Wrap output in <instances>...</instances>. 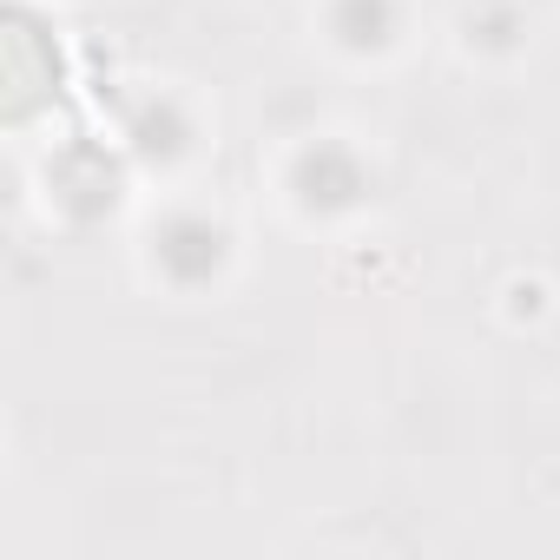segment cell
Instances as JSON below:
<instances>
[{
    "mask_svg": "<svg viewBox=\"0 0 560 560\" xmlns=\"http://www.w3.org/2000/svg\"><path fill=\"white\" fill-rule=\"evenodd\" d=\"M152 257H159V270L172 277V284L198 291V284H211V277L224 270L231 237H224V224H211L205 211H172V218L152 231Z\"/></svg>",
    "mask_w": 560,
    "mask_h": 560,
    "instance_id": "1",
    "label": "cell"
},
{
    "mask_svg": "<svg viewBox=\"0 0 560 560\" xmlns=\"http://www.w3.org/2000/svg\"><path fill=\"white\" fill-rule=\"evenodd\" d=\"M298 198H304L311 211H350V205L370 198V165H363L350 145L317 139V145L298 159Z\"/></svg>",
    "mask_w": 560,
    "mask_h": 560,
    "instance_id": "2",
    "label": "cell"
},
{
    "mask_svg": "<svg viewBox=\"0 0 560 560\" xmlns=\"http://www.w3.org/2000/svg\"><path fill=\"white\" fill-rule=\"evenodd\" d=\"M54 191L73 218H106L119 205V165L100 152V145H73L60 165H54Z\"/></svg>",
    "mask_w": 560,
    "mask_h": 560,
    "instance_id": "3",
    "label": "cell"
},
{
    "mask_svg": "<svg viewBox=\"0 0 560 560\" xmlns=\"http://www.w3.org/2000/svg\"><path fill=\"white\" fill-rule=\"evenodd\" d=\"M402 27V8L396 0H330V34L350 47V54H383Z\"/></svg>",
    "mask_w": 560,
    "mask_h": 560,
    "instance_id": "4",
    "label": "cell"
},
{
    "mask_svg": "<svg viewBox=\"0 0 560 560\" xmlns=\"http://www.w3.org/2000/svg\"><path fill=\"white\" fill-rule=\"evenodd\" d=\"M132 145H139L145 159H178V152L191 145V119H185L172 100H152V106L132 119Z\"/></svg>",
    "mask_w": 560,
    "mask_h": 560,
    "instance_id": "5",
    "label": "cell"
},
{
    "mask_svg": "<svg viewBox=\"0 0 560 560\" xmlns=\"http://www.w3.org/2000/svg\"><path fill=\"white\" fill-rule=\"evenodd\" d=\"M514 34H521V14H514V8H488L481 21H468V40H475V47H508Z\"/></svg>",
    "mask_w": 560,
    "mask_h": 560,
    "instance_id": "6",
    "label": "cell"
}]
</instances>
